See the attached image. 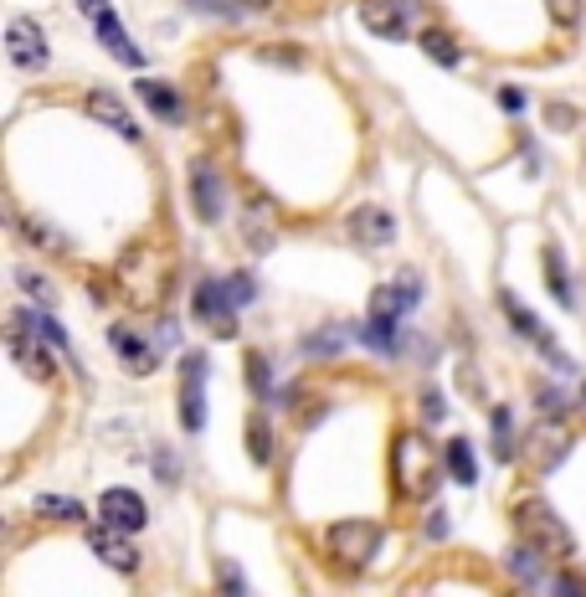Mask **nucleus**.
Instances as JSON below:
<instances>
[{
	"label": "nucleus",
	"mask_w": 586,
	"mask_h": 597,
	"mask_svg": "<svg viewBox=\"0 0 586 597\" xmlns=\"http://www.w3.org/2000/svg\"><path fill=\"white\" fill-rule=\"evenodd\" d=\"M5 351L16 356V366L32 376V381H51V371H57V360H51L57 345L42 335L36 314H11V320H5Z\"/></svg>",
	"instance_id": "nucleus-1"
},
{
	"label": "nucleus",
	"mask_w": 586,
	"mask_h": 597,
	"mask_svg": "<svg viewBox=\"0 0 586 597\" xmlns=\"http://www.w3.org/2000/svg\"><path fill=\"white\" fill-rule=\"evenodd\" d=\"M391 463H397V490L412 500H427L437 484V454L433 444H427V433H402L397 438V454H391Z\"/></svg>",
	"instance_id": "nucleus-2"
},
{
	"label": "nucleus",
	"mask_w": 586,
	"mask_h": 597,
	"mask_svg": "<svg viewBox=\"0 0 586 597\" xmlns=\"http://www.w3.org/2000/svg\"><path fill=\"white\" fill-rule=\"evenodd\" d=\"M515 526H519V536L530 541V547H540L545 556H555V562H566L571 551V530L555 520V510L545 505V500H519L515 505Z\"/></svg>",
	"instance_id": "nucleus-3"
},
{
	"label": "nucleus",
	"mask_w": 586,
	"mask_h": 597,
	"mask_svg": "<svg viewBox=\"0 0 586 597\" xmlns=\"http://www.w3.org/2000/svg\"><path fill=\"white\" fill-rule=\"evenodd\" d=\"M324 551H330V562L360 572L381 551V526H370V520H335L324 530Z\"/></svg>",
	"instance_id": "nucleus-4"
},
{
	"label": "nucleus",
	"mask_w": 586,
	"mask_h": 597,
	"mask_svg": "<svg viewBox=\"0 0 586 597\" xmlns=\"http://www.w3.org/2000/svg\"><path fill=\"white\" fill-rule=\"evenodd\" d=\"M232 294H227V284H217V278H202L196 284V294H191V314H196V324L202 330H211L217 341H232L237 335V320H232Z\"/></svg>",
	"instance_id": "nucleus-5"
},
{
	"label": "nucleus",
	"mask_w": 586,
	"mask_h": 597,
	"mask_svg": "<svg viewBox=\"0 0 586 597\" xmlns=\"http://www.w3.org/2000/svg\"><path fill=\"white\" fill-rule=\"evenodd\" d=\"M206 371H211L206 351H191L181 360V427L185 433H202L206 427Z\"/></svg>",
	"instance_id": "nucleus-6"
},
{
	"label": "nucleus",
	"mask_w": 586,
	"mask_h": 597,
	"mask_svg": "<svg viewBox=\"0 0 586 597\" xmlns=\"http://www.w3.org/2000/svg\"><path fill=\"white\" fill-rule=\"evenodd\" d=\"M5 47H11V62H16V68H42V62H47V32H42L32 16H16L5 26Z\"/></svg>",
	"instance_id": "nucleus-7"
},
{
	"label": "nucleus",
	"mask_w": 586,
	"mask_h": 597,
	"mask_svg": "<svg viewBox=\"0 0 586 597\" xmlns=\"http://www.w3.org/2000/svg\"><path fill=\"white\" fill-rule=\"evenodd\" d=\"M88 547H93L99 562L114 566V572H135V566H139V551L129 547V536L114 530V526H88Z\"/></svg>",
	"instance_id": "nucleus-8"
},
{
	"label": "nucleus",
	"mask_w": 586,
	"mask_h": 597,
	"mask_svg": "<svg viewBox=\"0 0 586 597\" xmlns=\"http://www.w3.org/2000/svg\"><path fill=\"white\" fill-rule=\"evenodd\" d=\"M566 448H571V427H566V417H540V423L530 427V454H536L540 469H555Z\"/></svg>",
	"instance_id": "nucleus-9"
},
{
	"label": "nucleus",
	"mask_w": 586,
	"mask_h": 597,
	"mask_svg": "<svg viewBox=\"0 0 586 597\" xmlns=\"http://www.w3.org/2000/svg\"><path fill=\"white\" fill-rule=\"evenodd\" d=\"M88 114L99 124H108L114 135L139 139V124H135V114H129V103L118 99V93H108V88H93V93H88Z\"/></svg>",
	"instance_id": "nucleus-10"
},
{
	"label": "nucleus",
	"mask_w": 586,
	"mask_h": 597,
	"mask_svg": "<svg viewBox=\"0 0 586 597\" xmlns=\"http://www.w3.org/2000/svg\"><path fill=\"white\" fill-rule=\"evenodd\" d=\"M99 510H103V526L124 530V536H135V530L145 526V500H139L135 490H108V495L99 500Z\"/></svg>",
	"instance_id": "nucleus-11"
},
{
	"label": "nucleus",
	"mask_w": 586,
	"mask_h": 597,
	"mask_svg": "<svg viewBox=\"0 0 586 597\" xmlns=\"http://www.w3.org/2000/svg\"><path fill=\"white\" fill-rule=\"evenodd\" d=\"M191 206H196L202 222H217L221 217V175H217V165H206V160L191 165Z\"/></svg>",
	"instance_id": "nucleus-12"
},
{
	"label": "nucleus",
	"mask_w": 586,
	"mask_h": 597,
	"mask_svg": "<svg viewBox=\"0 0 586 597\" xmlns=\"http://www.w3.org/2000/svg\"><path fill=\"white\" fill-rule=\"evenodd\" d=\"M504 314L515 320V330H519V335H525V341H530V345H540V356H545V360H555V366H566V356H561V351H555V341H551V330H545V324H540L536 314H530V309L519 305L515 294H504Z\"/></svg>",
	"instance_id": "nucleus-13"
},
{
	"label": "nucleus",
	"mask_w": 586,
	"mask_h": 597,
	"mask_svg": "<svg viewBox=\"0 0 586 597\" xmlns=\"http://www.w3.org/2000/svg\"><path fill=\"white\" fill-rule=\"evenodd\" d=\"M360 21H366L370 36H386V42H402L406 36V16L397 0H360Z\"/></svg>",
	"instance_id": "nucleus-14"
},
{
	"label": "nucleus",
	"mask_w": 586,
	"mask_h": 597,
	"mask_svg": "<svg viewBox=\"0 0 586 597\" xmlns=\"http://www.w3.org/2000/svg\"><path fill=\"white\" fill-rule=\"evenodd\" d=\"M108 341H114L118 360H124L135 376H150L154 371V351L145 345V335H139L135 324H114V330H108Z\"/></svg>",
	"instance_id": "nucleus-15"
},
{
	"label": "nucleus",
	"mask_w": 586,
	"mask_h": 597,
	"mask_svg": "<svg viewBox=\"0 0 586 597\" xmlns=\"http://www.w3.org/2000/svg\"><path fill=\"white\" fill-rule=\"evenodd\" d=\"M351 232H355V242H376V248H386V242L397 238V222L386 217L381 206H360L351 217Z\"/></svg>",
	"instance_id": "nucleus-16"
},
{
	"label": "nucleus",
	"mask_w": 586,
	"mask_h": 597,
	"mask_svg": "<svg viewBox=\"0 0 586 597\" xmlns=\"http://www.w3.org/2000/svg\"><path fill=\"white\" fill-rule=\"evenodd\" d=\"M252 238H248V248L252 253H263V248H268L273 242V227H278V217H273V202L268 196H263V191H252Z\"/></svg>",
	"instance_id": "nucleus-17"
},
{
	"label": "nucleus",
	"mask_w": 586,
	"mask_h": 597,
	"mask_svg": "<svg viewBox=\"0 0 586 597\" xmlns=\"http://www.w3.org/2000/svg\"><path fill=\"white\" fill-rule=\"evenodd\" d=\"M16 227L26 232V242L32 248H47V253H57V257H68L72 253V242L57 232V227H47V222H32V217H16Z\"/></svg>",
	"instance_id": "nucleus-18"
},
{
	"label": "nucleus",
	"mask_w": 586,
	"mask_h": 597,
	"mask_svg": "<svg viewBox=\"0 0 586 597\" xmlns=\"http://www.w3.org/2000/svg\"><path fill=\"white\" fill-rule=\"evenodd\" d=\"M135 93L145 99L150 114H160V119H181V99H175V88L170 83H139Z\"/></svg>",
	"instance_id": "nucleus-19"
},
{
	"label": "nucleus",
	"mask_w": 586,
	"mask_h": 597,
	"mask_svg": "<svg viewBox=\"0 0 586 597\" xmlns=\"http://www.w3.org/2000/svg\"><path fill=\"white\" fill-rule=\"evenodd\" d=\"M360 341L370 345V351H381V356H397L402 351V335H397V320H376L370 314L366 330H360Z\"/></svg>",
	"instance_id": "nucleus-20"
},
{
	"label": "nucleus",
	"mask_w": 586,
	"mask_h": 597,
	"mask_svg": "<svg viewBox=\"0 0 586 597\" xmlns=\"http://www.w3.org/2000/svg\"><path fill=\"white\" fill-rule=\"evenodd\" d=\"M422 51L433 57L437 68H458V57H463V51H458V42H452L448 32H437V26H427V32H422Z\"/></svg>",
	"instance_id": "nucleus-21"
},
{
	"label": "nucleus",
	"mask_w": 586,
	"mask_h": 597,
	"mask_svg": "<svg viewBox=\"0 0 586 597\" xmlns=\"http://www.w3.org/2000/svg\"><path fill=\"white\" fill-rule=\"evenodd\" d=\"M443 459H448V474L458 479V484H473V479H479V463H473V448H469V438H452Z\"/></svg>",
	"instance_id": "nucleus-22"
},
{
	"label": "nucleus",
	"mask_w": 586,
	"mask_h": 597,
	"mask_svg": "<svg viewBox=\"0 0 586 597\" xmlns=\"http://www.w3.org/2000/svg\"><path fill=\"white\" fill-rule=\"evenodd\" d=\"M509 566H515L519 577H525V582H530V587H536V582L545 577V551L525 541V547H515V556H509Z\"/></svg>",
	"instance_id": "nucleus-23"
},
{
	"label": "nucleus",
	"mask_w": 586,
	"mask_h": 597,
	"mask_svg": "<svg viewBox=\"0 0 586 597\" xmlns=\"http://www.w3.org/2000/svg\"><path fill=\"white\" fill-rule=\"evenodd\" d=\"M242 376H248V387L257 397H273V371H268V356H263V351H248V360H242Z\"/></svg>",
	"instance_id": "nucleus-24"
},
{
	"label": "nucleus",
	"mask_w": 586,
	"mask_h": 597,
	"mask_svg": "<svg viewBox=\"0 0 586 597\" xmlns=\"http://www.w3.org/2000/svg\"><path fill=\"white\" fill-rule=\"evenodd\" d=\"M36 515H42V520H83V505L68 495H42L36 500Z\"/></svg>",
	"instance_id": "nucleus-25"
},
{
	"label": "nucleus",
	"mask_w": 586,
	"mask_h": 597,
	"mask_svg": "<svg viewBox=\"0 0 586 597\" xmlns=\"http://www.w3.org/2000/svg\"><path fill=\"white\" fill-rule=\"evenodd\" d=\"M248 448H252V459H257V463L273 459V433H268V417H263V412L248 417Z\"/></svg>",
	"instance_id": "nucleus-26"
},
{
	"label": "nucleus",
	"mask_w": 586,
	"mask_h": 597,
	"mask_svg": "<svg viewBox=\"0 0 586 597\" xmlns=\"http://www.w3.org/2000/svg\"><path fill=\"white\" fill-rule=\"evenodd\" d=\"M494 448H499V459L509 463L515 459V423H509V407H494Z\"/></svg>",
	"instance_id": "nucleus-27"
},
{
	"label": "nucleus",
	"mask_w": 586,
	"mask_h": 597,
	"mask_svg": "<svg viewBox=\"0 0 586 597\" xmlns=\"http://www.w3.org/2000/svg\"><path fill=\"white\" fill-rule=\"evenodd\" d=\"M545 284H551V294H555V299H561V305H571L566 263H561V253H555V248H545Z\"/></svg>",
	"instance_id": "nucleus-28"
},
{
	"label": "nucleus",
	"mask_w": 586,
	"mask_h": 597,
	"mask_svg": "<svg viewBox=\"0 0 586 597\" xmlns=\"http://www.w3.org/2000/svg\"><path fill=\"white\" fill-rule=\"evenodd\" d=\"M227 294H232V305H252V299H257V284H252L248 274H232L227 278Z\"/></svg>",
	"instance_id": "nucleus-29"
},
{
	"label": "nucleus",
	"mask_w": 586,
	"mask_h": 597,
	"mask_svg": "<svg viewBox=\"0 0 586 597\" xmlns=\"http://www.w3.org/2000/svg\"><path fill=\"white\" fill-rule=\"evenodd\" d=\"M551 5V16L561 21V26H576L582 21V0H545Z\"/></svg>",
	"instance_id": "nucleus-30"
},
{
	"label": "nucleus",
	"mask_w": 586,
	"mask_h": 597,
	"mask_svg": "<svg viewBox=\"0 0 586 597\" xmlns=\"http://www.w3.org/2000/svg\"><path fill=\"white\" fill-rule=\"evenodd\" d=\"M16 278H21V289H26V294H36V299H51V284L36 274V268H21Z\"/></svg>",
	"instance_id": "nucleus-31"
},
{
	"label": "nucleus",
	"mask_w": 586,
	"mask_h": 597,
	"mask_svg": "<svg viewBox=\"0 0 586 597\" xmlns=\"http://www.w3.org/2000/svg\"><path fill=\"white\" fill-rule=\"evenodd\" d=\"M78 5H83V16H88V21H93V32H99L103 21L114 16V11H108V0H78Z\"/></svg>",
	"instance_id": "nucleus-32"
},
{
	"label": "nucleus",
	"mask_w": 586,
	"mask_h": 597,
	"mask_svg": "<svg viewBox=\"0 0 586 597\" xmlns=\"http://www.w3.org/2000/svg\"><path fill=\"white\" fill-rule=\"evenodd\" d=\"M217 572H221V587H227V597H242V572H237L232 562H221Z\"/></svg>",
	"instance_id": "nucleus-33"
},
{
	"label": "nucleus",
	"mask_w": 586,
	"mask_h": 597,
	"mask_svg": "<svg viewBox=\"0 0 586 597\" xmlns=\"http://www.w3.org/2000/svg\"><path fill=\"white\" fill-rule=\"evenodd\" d=\"M154 474L175 484V479H181V469H175V454H165V448H160V454H154Z\"/></svg>",
	"instance_id": "nucleus-34"
},
{
	"label": "nucleus",
	"mask_w": 586,
	"mask_h": 597,
	"mask_svg": "<svg viewBox=\"0 0 586 597\" xmlns=\"http://www.w3.org/2000/svg\"><path fill=\"white\" fill-rule=\"evenodd\" d=\"M555 597H586V587L576 577H555Z\"/></svg>",
	"instance_id": "nucleus-35"
},
{
	"label": "nucleus",
	"mask_w": 586,
	"mask_h": 597,
	"mask_svg": "<svg viewBox=\"0 0 586 597\" xmlns=\"http://www.w3.org/2000/svg\"><path fill=\"white\" fill-rule=\"evenodd\" d=\"M499 103L509 114H519V108H525V93H519V88H499Z\"/></svg>",
	"instance_id": "nucleus-36"
},
{
	"label": "nucleus",
	"mask_w": 586,
	"mask_h": 597,
	"mask_svg": "<svg viewBox=\"0 0 586 597\" xmlns=\"http://www.w3.org/2000/svg\"><path fill=\"white\" fill-rule=\"evenodd\" d=\"M273 0H232V11L237 16H248V11H268Z\"/></svg>",
	"instance_id": "nucleus-37"
},
{
	"label": "nucleus",
	"mask_w": 586,
	"mask_h": 597,
	"mask_svg": "<svg viewBox=\"0 0 586 597\" xmlns=\"http://www.w3.org/2000/svg\"><path fill=\"white\" fill-rule=\"evenodd\" d=\"M422 412H427V423H437V417H443V402H437V392L422 397Z\"/></svg>",
	"instance_id": "nucleus-38"
},
{
	"label": "nucleus",
	"mask_w": 586,
	"mask_h": 597,
	"mask_svg": "<svg viewBox=\"0 0 586 597\" xmlns=\"http://www.w3.org/2000/svg\"><path fill=\"white\" fill-rule=\"evenodd\" d=\"M582 402H586V381H582Z\"/></svg>",
	"instance_id": "nucleus-39"
}]
</instances>
